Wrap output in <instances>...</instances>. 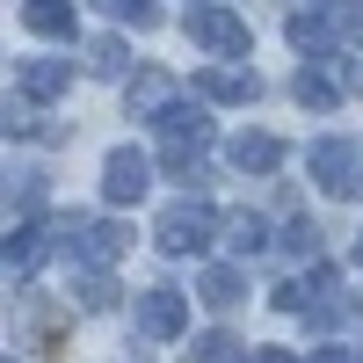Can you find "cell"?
Here are the masks:
<instances>
[{"instance_id":"5bb4252c","label":"cell","mask_w":363,"mask_h":363,"mask_svg":"<svg viewBox=\"0 0 363 363\" xmlns=\"http://www.w3.org/2000/svg\"><path fill=\"white\" fill-rule=\"evenodd\" d=\"M298 102H306V109H335L342 102V80L320 73V58H306V66H298Z\"/></svg>"},{"instance_id":"e0dca14e","label":"cell","mask_w":363,"mask_h":363,"mask_svg":"<svg viewBox=\"0 0 363 363\" xmlns=\"http://www.w3.org/2000/svg\"><path fill=\"white\" fill-rule=\"evenodd\" d=\"M225 240H233V255H262L269 247V225L255 218V211H240V218H225Z\"/></svg>"},{"instance_id":"7402d4cb","label":"cell","mask_w":363,"mask_h":363,"mask_svg":"<svg viewBox=\"0 0 363 363\" xmlns=\"http://www.w3.org/2000/svg\"><path fill=\"white\" fill-rule=\"evenodd\" d=\"M225 349H233V335H203V342H189V356H196V363H218Z\"/></svg>"},{"instance_id":"3957f363","label":"cell","mask_w":363,"mask_h":363,"mask_svg":"<svg viewBox=\"0 0 363 363\" xmlns=\"http://www.w3.org/2000/svg\"><path fill=\"white\" fill-rule=\"evenodd\" d=\"M145 189H153V167H145V153L116 145V153L102 160V196H109V203H138Z\"/></svg>"},{"instance_id":"8992f818","label":"cell","mask_w":363,"mask_h":363,"mask_svg":"<svg viewBox=\"0 0 363 363\" xmlns=\"http://www.w3.org/2000/svg\"><path fill=\"white\" fill-rule=\"evenodd\" d=\"M196 95H203V102H255L262 80H255V66H233V58H218V66L196 73Z\"/></svg>"},{"instance_id":"52a82bcc","label":"cell","mask_w":363,"mask_h":363,"mask_svg":"<svg viewBox=\"0 0 363 363\" xmlns=\"http://www.w3.org/2000/svg\"><path fill=\"white\" fill-rule=\"evenodd\" d=\"M124 240H131V233L116 225V218H80V225H73V255L102 269V262H116V255H124Z\"/></svg>"},{"instance_id":"484cf974","label":"cell","mask_w":363,"mask_h":363,"mask_svg":"<svg viewBox=\"0 0 363 363\" xmlns=\"http://www.w3.org/2000/svg\"><path fill=\"white\" fill-rule=\"evenodd\" d=\"M8 363H15V356H8Z\"/></svg>"},{"instance_id":"ac0fdd59","label":"cell","mask_w":363,"mask_h":363,"mask_svg":"<svg viewBox=\"0 0 363 363\" xmlns=\"http://www.w3.org/2000/svg\"><path fill=\"white\" fill-rule=\"evenodd\" d=\"M95 8H102V15H116V22H131V29H153V22H160L153 0H95Z\"/></svg>"},{"instance_id":"277c9868","label":"cell","mask_w":363,"mask_h":363,"mask_svg":"<svg viewBox=\"0 0 363 363\" xmlns=\"http://www.w3.org/2000/svg\"><path fill=\"white\" fill-rule=\"evenodd\" d=\"M306 167H313V182H320L327 196H349L356 189V145L349 138H320L313 153H306Z\"/></svg>"},{"instance_id":"7c38bea8","label":"cell","mask_w":363,"mask_h":363,"mask_svg":"<svg viewBox=\"0 0 363 363\" xmlns=\"http://www.w3.org/2000/svg\"><path fill=\"white\" fill-rule=\"evenodd\" d=\"M22 22L37 29V37H73V29H80L73 0H22Z\"/></svg>"},{"instance_id":"9c48e42d","label":"cell","mask_w":363,"mask_h":363,"mask_svg":"<svg viewBox=\"0 0 363 363\" xmlns=\"http://www.w3.org/2000/svg\"><path fill=\"white\" fill-rule=\"evenodd\" d=\"M73 87V58H22V95L29 102H51Z\"/></svg>"},{"instance_id":"44dd1931","label":"cell","mask_w":363,"mask_h":363,"mask_svg":"<svg viewBox=\"0 0 363 363\" xmlns=\"http://www.w3.org/2000/svg\"><path fill=\"white\" fill-rule=\"evenodd\" d=\"M284 240H291L298 255H320V225H313V218H291V233H284Z\"/></svg>"},{"instance_id":"603a6c76","label":"cell","mask_w":363,"mask_h":363,"mask_svg":"<svg viewBox=\"0 0 363 363\" xmlns=\"http://www.w3.org/2000/svg\"><path fill=\"white\" fill-rule=\"evenodd\" d=\"M313 363H363V356H356V349H320Z\"/></svg>"},{"instance_id":"5b68a950","label":"cell","mask_w":363,"mask_h":363,"mask_svg":"<svg viewBox=\"0 0 363 363\" xmlns=\"http://www.w3.org/2000/svg\"><path fill=\"white\" fill-rule=\"evenodd\" d=\"M138 327H145L153 342H174L182 327H189V298H182V291H167V284H153V291L138 298Z\"/></svg>"},{"instance_id":"ba28073f","label":"cell","mask_w":363,"mask_h":363,"mask_svg":"<svg viewBox=\"0 0 363 363\" xmlns=\"http://www.w3.org/2000/svg\"><path fill=\"white\" fill-rule=\"evenodd\" d=\"M196 102H203V95H196ZM196 102H182V95H174V102H167V109L153 116L167 145H203V138H211V116H203Z\"/></svg>"},{"instance_id":"cb8c5ba5","label":"cell","mask_w":363,"mask_h":363,"mask_svg":"<svg viewBox=\"0 0 363 363\" xmlns=\"http://www.w3.org/2000/svg\"><path fill=\"white\" fill-rule=\"evenodd\" d=\"M262 363H306V356H291V349H262Z\"/></svg>"},{"instance_id":"4fadbf2b","label":"cell","mask_w":363,"mask_h":363,"mask_svg":"<svg viewBox=\"0 0 363 363\" xmlns=\"http://www.w3.org/2000/svg\"><path fill=\"white\" fill-rule=\"evenodd\" d=\"M196 298H203L211 313H233L240 298H247V284H240V269H225V262H218V269H203V277H196Z\"/></svg>"},{"instance_id":"ffe728a7","label":"cell","mask_w":363,"mask_h":363,"mask_svg":"<svg viewBox=\"0 0 363 363\" xmlns=\"http://www.w3.org/2000/svg\"><path fill=\"white\" fill-rule=\"evenodd\" d=\"M109 298H116L109 277H87V284H80V306H87V313H109Z\"/></svg>"},{"instance_id":"2e32d148","label":"cell","mask_w":363,"mask_h":363,"mask_svg":"<svg viewBox=\"0 0 363 363\" xmlns=\"http://www.w3.org/2000/svg\"><path fill=\"white\" fill-rule=\"evenodd\" d=\"M174 102V80L167 73H138V87H131V116H160Z\"/></svg>"},{"instance_id":"7a4b0ae2","label":"cell","mask_w":363,"mask_h":363,"mask_svg":"<svg viewBox=\"0 0 363 363\" xmlns=\"http://www.w3.org/2000/svg\"><path fill=\"white\" fill-rule=\"evenodd\" d=\"M211 233H218V211L203 196H189V203H174L160 218V247L167 255H196V247H211Z\"/></svg>"},{"instance_id":"8fae6325","label":"cell","mask_w":363,"mask_h":363,"mask_svg":"<svg viewBox=\"0 0 363 363\" xmlns=\"http://www.w3.org/2000/svg\"><path fill=\"white\" fill-rule=\"evenodd\" d=\"M233 167L240 174H269V167H284V145L269 138V131H240L233 138Z\"/></svg>"},{"instance_id":"d4e9b609","label":"cell","mask_w":363,"mask_h":363,"mask_svg":"<svg viewBox=\"0 0 363 363\" xmlns=\"http://www.w3.org/2000/svg\"><path fill=\"white\" fill-rule=\"evenodd\" d=\"M356 262H363V233H356Z\"/></svg>"},{"instance_id":"d6986e66","label":"cell","mask_w":363,"mask_h":363,"mask_svg":"<svg viewBox=\"0 0 363 363\" xmlns=\"http://www.w3.org/2000/svg\"><path fill=\"white\" fill-rule=\"evenodd\" d=\"M87 66H95L102 80H116V73L131 66V58H124V44H116V37H95V44H87Z\"/></svg>"},{"instance_id":"30bf717a","label":"cell","mask_w":363,"mask_h":363,"mask_svg":"<svg viewBox=\"0 0 363 363\" xmlns=\"http://www.w3.org/2000/svg\"><path fill=\"white\" fill-rule=\"evenodd\" d=\"M44 247H51V233H44L37 218H22V225H8V277H29V269L44 262Z\"/></svg>"},{"instance_id":"6da1fadb","label":"cell","mask_w":363,"mask_h":363,"mask_svg":"<svg viewBox=\"0 0 363 363\" xmlns=\"http://www.w3.org/2000/svg\"><path fill=\"white\" fill-rule=\"evenodd\" d=\"M189 44H203L211 58H247V22L218 0H203V8H189Z\"/></svg>"},{"instance_id":"9a60e30c","label":"cell","mask_w":363,"mask_h":363,"mask_svg":"<svg viewBox=\"0 0 363 363\" xmlns=\"http://www.w3.org/2000/svg\"><path fill=\"white\" fill-rule=\"evenodd\" d=\"M320 22H327V37H335V51L342 44H363V0H327Z\"/></svg>"}]
</instances>
